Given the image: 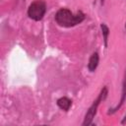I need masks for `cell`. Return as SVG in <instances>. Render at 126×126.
I'll return each mask as SVG.
<instances>
[{"instance_id":"6da1fadb","label":"cell","mask_w":126,"mask_h":126,"mask_svg":"<svg viewBox=\"0 0 126 126\" xmlns=\"http://www.w3.org/2000/svg\"><path fill=\"white\" fill-rule=\"evenodd\" d=\"M86 18V15L82 11L73 13L68 8H60L54 16L55 22L58 26L63 28H72L81 24Z\"/></svg>"},{"instance_id":"7a4b0ae2","label":"cell","mask_w":126,"mask_h":126,"mask_svg":"<svg viewBox=\"0 0 126 126\" xmlns=\"http://www.w3.org/2000/svg\"><path fill=\"white\" fill-rule=\"evenodd\" d=\"M107 94H108V89H107V87L104 86V87L100 90V92H99V94H97L96 98L93 101V103L91 104V106H90L89 109L87 110V112H86V114H85L84 121H83V123H82L83 126H89V125H91V124L93 123V120H94V116H95V114H96V112H97V108H98L99 104L106 98Z\"/></svg>"},{"instance_id":"3957f363","label":"cell","mask_w":126,"mask_h":126,"mask_svg":"<svg viewBox=\"0 0 126 126\" xmlns=\"http://www.w3.org/2000/svg\"><path fill=\"white\" fill-rule=\"evenodd\" d=\"M46 13V3L44 0H33L28 8V16L33 21H41Z\"/></svg>"},{"instance_id":"277c9868","label":"cell","mask_w":126,"mask_h":126,"mask_svg":"<svg viewBox=\"0 0 126 126\" xmlns=\"http://www.w3.org/2000/svg\"><path fill=\"white\" fill-rule=\"evenodd\" d=\"M126 100V69H125V72H124V78H123V82H122V90H121V97H120V100H119V103L112 107V108H109L107 114H113L115 113L118 109L121 108V106L123 105L124 101Z\"/></svg>"},{"instance_id":"5b68a950","label":"cell","mask_w":126,"mask_h":126,"mask_svg":"<svg viewBox=\"0 0 126 126\" xmlns=\"http://www.w3.org/2000/svg\"><path fill=\"white\" fill-rule=\"evenodd\" d=\"M98 63H99V55L98 53L95 51L94 52L90 59H89V63H88V69L90 72H94L98 66Z\"/></svg>"},{"instance_id":"8992f818","label":"cell","mask_w":126,"mask_h":126,"mask_svg":"<svg viewBox=\"0 0 126 126\" xmlns=\"http://www.w3.org/2000/svg\"><path fill=\"white\" fill-rule=\"evenodd\" d=\"M56 104L60 109L64 111H68L72 106V100L67 96H61L56 100Z\"/></svg>"},{"instance_id":"52a82bcc","label":"cell","mask_w":126,"mask_h":126,"mask_svg":"<svg viewBox=\"0 0 126 126\" xmlns=\"http://www.w3.org/2000/svg\"><path fill=\"white\" fill-rule=\"evenodd\" d=\"M100 30H101V33H102V37H103L104 46L107 47V45H108V36H109V33H110L109 28L105 24L102 23V24H100Z\"/></svg>"},{"instance_id":"ba28073f","label":"cell","mask_w":126,"mask_h":126,"mask_svg":"<svg viewBox=\"0 0 126 126\" xmlns=\"http://www.w3.org/2000/svg\"><path fill=\"white\" fill-rule=\"evenodd\" d=\"M126 123V114H125V116L123 117V119L121 120V124H125Z\"/></svg>"},{"instance_id":"9c48e42d","label":"cell","mask_w":126,"mask_h":126,"mask_svg":"<svg viewBox=\"0 0 126 126\" xmlns=\"http://www.w3.org/2000/svg\"><path fill=\"white\" fill-rule=\"evenodd\" d=\"M125 28H126V23H125Z\"/></svg>"}]
</instances>
